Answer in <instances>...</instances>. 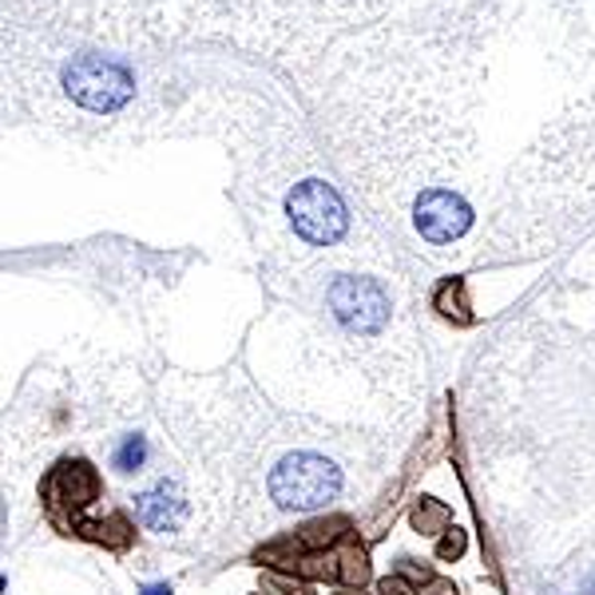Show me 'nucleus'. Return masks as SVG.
I'll use <instances>...</instances> for the list:
<instances>
[{
  "mask_svg": "<svg viewBox=\"0 0 595 595\" xmlns=\"http://www.w3.org/2000/svg\"><path fill=\"white\" fill-rule=\"evenodd\" d=\"M480 91V32L441 9L342 40L314 84L317 128L361 207L429 262L461 255L480 223L468 195Z\"/></svg>",
  "mask_w": 595,
  "mask_h": 595,
  "instance_id": "1",
  "label": "nucleus"
},
{
  "mask_svg": "<svg viewBox=\"0 0 595 595\" xmlns=\"http://www.w3.org/2000/svg\"><path fill=\"white\" fill-rule=\"evenodd\" d=\"M544 187L552 198V215H548L552 238H560L595 203V96L575 104L552 131H544L520 171L512 167L505 203L520 195V207H524Z\"/></svg>",
  "mask_w": 595,
  "mask_h": 595,
  "instance_id": "2",
  "label": "nucleus"
},
{
  "mask_svg": "<svg viewBox=\"0 0 595 595\" xmlns=\"http://www.w3.org/2000/svg\"><path fill=\"white\" fill-rule=\"evenodd\" d=\"M346 493V468L334 456L302 445L282 453L267 473V500L274 512L302 516L334 505Z\"/></svg>",
  "mask_w": 595,
  "mask_h": 595,
  "instance_id": "3",
  "label": "nucleus"
},
{
  "mask_svg": "<svg viewBox=\"0 0 595 595\" xmlns=\"http://www.w3.org/2000/svg\"><path fill=\"white\" fill-rule=\"evenodd\" d=\"M131 505H136L139 524L155 536L187 532L191 516H195V508H191V493L178 485L175 476H155L148 488H139V493L131 496Z\"/></svg>",
  "mask_w": 595,
  "mask_h": 595,
  "instance_id": "4",
  "label": "nucleus"
},
{
  "mask_svg": "<svg viewBox=\"0 0 595 595\" xmlns=\"http://www.w3.org/2000/svg\"><path fill=\"white\" fill-rule=\"evenodd\" d=\"M148 461H151V445L143 433H123L108 453V465L116 468L119 476H139L148 468Z\"/></svg>",
  "mask_w": 595,
  "mask_h": 595,
  "instance_id": "5",
  "label": "nucleus"
},
{
  "mask_svg": "<svg viewBox=\"0 0 595 595\" xmlns=\"http://www.w3.org/2000/svg\"><path fill=\"white\" fill-rule=\"evenodd\" d=\"M448 520H453V512H448L445 505H436V500H421V505L413 508V528L425 536H436Z\"/></svg>",
  "mask_w": 595,
  "mask_h": 595,
  "instance_id": "6",
  "label": "nucleus"
},
{
  "mask_svg": "<svg viewBox=\"0 0 595 595\" xmlns=\"http://www.w3.org/2000/svg\"><path fill=\"white\" fill-rule=\"evenodd\" d=\"M64 0H4V17H29L36 9H56Z\"/></svg>",
  "mask_w": 595,
  "mask_h": 595,
  "instance_id": "7",
  "label": "nucleus"
},
{
  "mask_svg": "<svg viewBox=\"0 0 595 595\" xmlns=\"http://www.w3.org/2000/svg\"><path fill=\"white\" fill-rule=\"evenodd\" d=\"M342 595H346V592H342Z\"/></svg>",
  "mask_w": 595,
  "mask_h": 595,
  "instance_id": "8",
  "label": "nucleus"
}]
</instances>
